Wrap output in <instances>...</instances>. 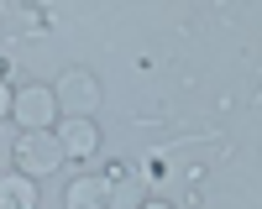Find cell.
I'll return each instance as SVG.
<instances>
[{
    "label": "cell",
    "mask_w": 262,
    "mask_h": 209,
    "mask_svg": "<svg viewBox=\"0 0 262 209\" xmlns=\"http://www.w3.org/2000/svg\"><path fill=\"white\" fill-rule=\"evenodd\" d=\"M11 115L27 125V131H53V120H58V94L42 89V84H21V89L11 94Z\"/></svg>",
    "instance_id": "obj_2"
},
{
    "label": "cell",
    "mask_w": 262,
    "mask_h": 209,
    "mask_svg": "<svg viewBox=\"0 0 262 209\" xmlns=\"http://www.w3.org/2000/svg\"><path fill=\"white\" fill-rule=\"evenodd\" d=\"M63 162L69 157H63V146H58V131H21L16 136V167L27 178H48Z\"/></svg>",
    "instance_id": "obj_1"
},
{
    "label": "cell",
    "mask_w": 262,
    "mask_h": 209,
    "mask_svg": "<svg viewBox=\"0 0 262 209\" xmlns=\"http://www.w3.org/2000/svg\"><path fill=\"white\" fill-rule=\"evenodd\" d=\"M58 146H63V157H95L100 152V125L90 115H69L58 125Z\"/></svg>",
    "instance_id": "obj_4"
},
{
    "label": "cell",
    "mask_w": 262,
    "mask_h": 209,
    "mask_svg": "<svg viewBox=\"0 0 262 209\" xmlns=\"http://www.w3.org/2000/svg\"><path fill=\"white\" fill-rule=\"evenodd\" d=\"M142 209H168V204H163V199H147V204H142Z\"/></svg>",
    "instance_id": "obj_7"
},
{
    "label": "cell",
    "mask_w": 262,
    "mask_h": 209,
    "mask_svg": "<svg viewBox=\"0 0 262 209\" xmlns=\"http://www.w3.org/2000/svg\"><path fill=\"white\" fill-rule=\"evenodd\" d=\"M0 209H37V178L6 173L0 178Z\"/></svg>",
    "instance_id": "obj_6"
},
{
    "label": "cell",
    "mask_w": 262,
    "mask_h": 209,
    "mask_svg": "<svg viewBox=\"0 0 262 209\" xmlns=\"http://www.w3.org/2000/svg\"><path fill=\"white\" fill-rule=\"evenodd\" d=\"M58 110H74V115H90L95 110V99H100V84H95V73H84V68H69L58 79Z\"/></svg>",
    "instance_id": "obj_3"
},
{
    "label": "cell",
    "mask_w": 262,
    "mask_h": 209,
    "mask_svg": "<svg viewBox=\"0 0 262 209\" xmlns=\"http://www.w3.org/2000/svg\"><path fill=\"white\" fill-rule=\"evenodd\" d=\"M111 194H116L111 178H74L69 194H63V204L69 209H111Z\"/></svg>",
    "instance_id": "obj_5"
}]
</instances>
